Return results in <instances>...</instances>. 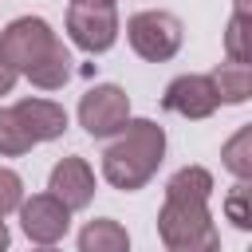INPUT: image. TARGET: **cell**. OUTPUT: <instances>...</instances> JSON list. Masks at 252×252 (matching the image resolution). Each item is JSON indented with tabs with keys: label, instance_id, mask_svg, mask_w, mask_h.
Returning <instances> with one entry per match:
<instances>
[{
	"label": "cell",
	"instance_id": "obj_1",
	"mask_svg": "<svg viewBox=\"0 0 252 252\" xmlns=\"http://www.w3.org/2000/svg\"><path fill=\"white\" fill-rule=\"evenodd\" d=\"M213 173L205 165H185L165 181V205L158 213V236L169 252H213L220 232L209 213Z\"/></svg>",
	"mask_w": 252,
	"mask_h": 252
},
{
	"label": "cell",
	"instance_id": "obj_2",
	"mask_svg": "<svg viewBox=\"0 0 252 252\" xmlns=\"http://www.w3.org/2000/svg\"><path fill=\"white\" fill-rule=\"evenodd\" d=\"M161 158H165V130L154 118H126L122 134L102 150V177L122 193H138L158 173Z\"/></svg>",
	"mask_w": 252,
	"mask_h": 252
},
{
	"label": "cell",
	"instance_id": "obj_3",
	"mask_svg": "<svg viewBox=\"0 0 252 252\" xmlns=\"http://www.w3.org/2000/svg\"><path fill=\"white\" fill-rule=\"evenodd\" d=\"M126 39L130 47L150 59V63H165L181 51V39H185V28L173 12H161V8H150V12H134L126 20Z\"/></svg>",
	"mask_w": 252,
	"mask_h": 252
},
{
	"label": "cell",
	"instance_id": "obj_4",
	"mask_svg": "<svg viewBox=\"0 0 252 252\" xmlns=\"http://www.w3.org/2000/svg\"><path fill=\"white\" fill-rule=\"evenodd\" d=\"M55 32H51V24L43 20V16H20V20H12L4 32H0V55L24 75V71H32L51 47H55Z\"/></svg>",
	"mask_w": 252,
	"mask_h": 252
},
{
	"label": "cell",
	"instance_id": "obj_5",
	"mask_svg": "<svg viewBox=\"0 0 252 252\" xmlns=\"http://www.w3.org/2000/svg\"><path fill=\"white\" fill-rule=\"evenodd\" d=\"M130 118V94L118 83H98L79 98V126L91 138H110Z\"/></svg>",
	"mask_w": 252,
	"mask_h": 252
},
{
	"label": "cell",
	"instance_id": "obj_6",
	"mask_svg": "<svg viewBox=\"0 0 252 252\" xmlns=\"http://www.w3.org/2000/svg\"><path fill=\"white\" fill-rule=\"evenodd\" d=\"M67 35L79 51L102 55L118 39V12L114 4H71L67 8Z\"/></svg>",
	"mask_w": 252,
	"mask_h": 252
},
{
	"label": "cell",
	"instance_id": "obj_7",
	"mask_svg": "<svg viewBox=\"0 0 252 252\" xmlns=\"http://www.w3.org/2000/svg\"><path fill=\"white\" fill-rule=\"evenodd\" d=\"M20 228L32 244H55L71 228V209L55 193H35L32 201H20Z\"/></svg>",
	"mask_w": 252,
	"mask_h": 252
},
{
	"label": "cell",
	"instance_id": "obj_8",
	"mask_svg": "<svg viewBox=\"0 0 252 252\" xmlns=\"http://www.w3.org/2000/svg\"><path fill=\"white\" fill-rule=\"evenodd\" d=\"M161 106H165L169 114H181V118L201 122V118H209V114L220 106V98H217V87H213L209 75H177V79L165 87Z\"/></svg>",
	"mask_w": 252,
	"mask_h": 252
},
{
	"label": "cell",
	"instance_id": "obj_9",
	"mask_svg": "<svg viewBox=\"0 0 252 252\" xmlns=\"http://www.w3.org/2000/svg\"><path fill=\"white\" fill-rule=\"evenodd\" d=\"M47 189H51L71 213H79V209H87V205L94 201V173H91V165H87L79 154H71V158H63V161L51 165Z\"/></svg>",
	"mask_w": 252,
	"mask_h": 252
},
{
	"label": "cell",
	"instance_id": "obj_10",
	"mask_svg": "<svg viewBox=\"0 0 252 252\" xmlns=\"http://www.w3.org/2000/svg\"><path fill=\"white\" fill-rule=\"evenodd\" d=\"M12 110L24 122V130L32 134V142H51V138H63V130H67V110L51 98H20Z\"/></svg>",
	"mask_w": 252,
	"mask_h": 252
},
{
	"label": "cell",
	"instance_id": "obj_11",
	"mask_svg": "<svg viewBox=\"0 0 252 252\" xmlns=\"http://www.w3.org/2000/svg\"><path fill=\"white\" fill-rule=\"evenodd\" d=\"M213 87H217V98L220 102H228V106H240V102H248V94H252V71H248V63H220L213 75Z\"/></svg>",
	"mask_w": 252,
	"mask_h": 252
},
{
	"label": "cell",
	"instance_id": "obj_12",
	"mask_svg": "<svg viewBox=\"0 0 252 252\" xmlns=\"http://www.w3.org/2000/svg\"><path fill=\"white\" fill-rule=\"evenodd\" d=\"M79 248H83V252H126V248H130V232H126L118 220L98 217V220H91V224L79 232Z\"/></svg>",
	"mask_w": 252,
	"mask_h": 252
},
{
	"label": "cell",
	"instance_id": "obj_13",
	"mask_svg": "<svg viewBox=\"0 0 252 252\" xmlns=\"http://www.w3.org/2000/svg\"><path fill=\"white\" fill-rule=\"evenodd\" d=\"M39 91H59L67 79H71V51L63 47V39H55V47L32 67V71H24Z\"/></svg>",
	"mask_w": 252,
	"mask_h": 252
},
{
	"label": "cell",
	"instance_id": "obj_14",
	"mask_svg": "<svg viewBox=\"0 0 252 252\" xmlns=\"http://www.w3.org/2000/svg\"><path fill=\"white\" fill-rule=\"evenodd\" d=\"M220 161L232 177L248 181L252 177V126H240L224 146H220Z\"/></svg>",
	"mask_w": 252,
	"mask_h": 252
},
{
	"label": "cell",
	"instance_id": "obj_15",
	"mask_svg": "<svg viewBox=\"0 0 252 252\" xmlns=\"http://www.w3.org/2000/svg\"><path fill=\"white\" fill-rule=\"evenodd\" d=\"M35 142H32V134L24 130V122L16 118V110L12 106H0V158H20V154H28Z\"/></svg>",
	"mask_w": 252,
	"mask_h": 252
},
{
	"label": "cell",
	"instance_id": "obj_16",
	"mask_svg": "<svg viewBox=\"0 0 252 252\" xmlns=\"http://www.w3.org/2000/svg\"><path fill=\"white\" fill-rule=\"evenodd\" d=\"M248 197H252V189H248V181H240L236 177V185L228 189V197H224V213H228V220L236 224V228H252V209H248Z\"/></svg>",
	"mask_w": 252,
	"mask_h": 252
},
{
	"label": "cell",
	"instance_id": "obj_17",
	"mask_svg": "<svg viewBox=\"0 0 252 252\" xmlns=\"http://www.w3.org/2000/svg\"><path fill=\"white\" fill-rule=\"evenodd\" d=\"M20 201H24V181H20V173L0 165V217H8L12 209H20Z\"/></svg>",
	"mask_w": 252,
	"mask_h": 252
},
{
	"label": "cell",
	"instance_id": "obj_18",
	"mask_svg": "<svg viewBox=\"0 0 252 252\" xmlns=\"http://www.w3.org/2000/svg\"><path fill=\"white\" fill-rule=\"evenodd\" d=\"M16 79H20V71H16V67L0 55V94H8V91L16 87Z\"/></svg>",
	"mask_w": 252,
	"mask_h": 252
},
{
	"label": "cell",
	"instance_id": "obj_19",
	"mask_svg": "<svg viewBox=\"0 0 252 252\" xmlns=\"http://www.w3.org/2000/svg\"><path fill=\"white\" fill-rule=\"evenodd\" d=\"M0 248H8V224L0 220Z\"/></svg>",
	"mask_w": 252,
	"mask_h": 252
},
{
	"label": "cell",
	"instance_id": "obj_20",
	"mask_svg": "<svg viewBox=\"0 0 252 252\" xmlns=\"http://www.w3.org/2000/svg\"><path fill=\"white\" fill-rule=\"evenodd\" d=\"M75 4H114V0H75Z\"/></svg>",
	"mask_w": 252,
	"mask_h": 252
}]
</instances>
